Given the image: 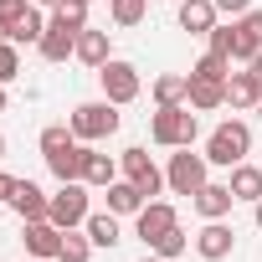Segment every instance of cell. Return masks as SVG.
Returning a JSON list of instances; mask_svg holds the SVG:
<instances>
[{"label": "cell", "instance_id": "obj_1", "mask_svg": "<svg viewBox=\"0 0 262 262\" xmlns=\"http://www.w3.org/2000/svg\"><path fill=\"white\" fill-rule=\"evenodd\" d=\"M201 134V123H195V108L190 103H175V108H155L149 113V139L160 149H190Z\"/></svg>", "mask_w": 262, "mask_h": 262}, {"label": "cell", "instance_id": "obj_2", "mask_svg": "<svg viewBox=\"0 0 262 262\" xmlns=\"http://www.w3.org/2000/svg\"><path fill=\"white\" fill-rule=\"evenodd\" d=\"M247 155H252V128H247L242 118H226V123L211 128V139H206V160H211V165L231 170V165H242Z\"/></svg>", "mask_w": 262, "mask_h": 262}, {"label": "cell", "instance_id": "obj_3", "mask_svg": "<svg viewBox=\"0 0 262 262\" xmlns=\"http://www.w3.org/2000/svg\"><path fill=\"white\" fill-rule=\"evenodd\" d=\"M67 123H72V134H77L82 144H98V139L118 134V103H108V98H98V103H77Z\"/></svg>", "mask_w": 262, "mask_h": 262}, {"label": "cell", "instance_id": "obj_4", "mask_svg": "<svg viewBox=\"0 0 262 262\" xmlns=\"http://www.w3.org/2000/svg\"><path fill=\"white\" fill-rule=\"evenodd\" d=\"M98 88H103V98L108 103H134L139 98V88H144V77H139V67L134 62H123V57H108L103 67H98Z\"/></svg>", "mask_w": 262, "mask_h": 262}, {"label": "cell", "instance_id": "obj_5", "mask_svg": "<svg viewBox=\"0 0 262 262\" xmlns=\"http://www.w3.org/2000/svg\"><path fill=\"white\" fill-rule=\"evenodd\" d=\"M206 180H211V160H206V155H190V149H175V155H170L165 185H170L175 195H195Z\"/></svg>", "mask_w": 262, "mask_h": 262}, {"label": "cell", "instance_id": "obj_6", "mask_svg": "<svg viewBox=\"0 0 262 262\" xmlns=\"http://www.w3.org/2000/svg\"><path fill=\"white\" fill-rule=\"evenodd\" d=\"M93 216V206H88V185L82 180H62V190L52 195V216L47 221H57L62 231H72V226H82Z\"/></svg>", "mask_w": 262, "mask_h": 262}, {"label": "cell", "instance_id": "obj_7", "mask_svg": "<svg viewBox=\"0 0 262 262\" xmlns=\"http://www.w3.org/2000/svg\"><path fill=\"white\" fill-rule=\"evenodd\" d=\"M118 170H123V180H134V185H139L149 201L165 190V170H160V165H155L144 149H123V155H118Z\"/></svg>", "mask_w": 262, "mask_h": 262}, {"label": "cell", "instance_id": "obj_8", "mask_svg": "<svg viewBox=\"0 0 262 262\" xmlns=\"http://www.w3.org/2000/svg\"><path fill=\"white\" fill-rule=\"evenodd\" d=\"M21 242H26V257L57 262V252H62V226H57V221H21Z\"/></svg>", "mask_w": 262, "mask_h": 262}, {"label": "cell", "instance_id": "obj_9", "mask_svg": "<svg viewBox=\"0 0 262 262\" xmlns=\"http://www.w3.org/2000/svg\"><path fill=\"white\" fill-rule=\"evenodd\" d=\"M21 221H47L52 216V195L36 185V180H16V190H11V201H6Z\"/></svg>", "mask_w": 262, "mask_h": 262}, {"label": "cell", "instance_id": "obj_10", "mask_svg": "<svg viewBox=\"0 0 262 262\" xmlns=\"http://www.w3.org/2000/svg\"><path fill=\"white\" fill-rule=\"evenodd\" d=\"M170 226H180V216H175V206L170 201H144V211L134 216V231H139V242L149 247L155 236H165Z\"/></svg>", "mask_w": 262, "mask_h": 262}, {"label": "cell", "instance_id": "obj_11", "mask_svg": "<svg viewBox=\"0 0 262 262\" xmlns=\"http://www.w3.org/2000/svg\"><path fill=\"white\" fill-rule=\"evenodd\" d=\"M190 206L201 211V221H226V216H231V206H236V195H231V185L206 180V185L190 195Z\"/></svg>", "mask_w": 262, "mask_h": 262}, {"label": "cell", "instance_id": "obj_12", "mask_svg": "<svg viewBox=\"0 0 262 262\" xmlns=\"http://www.w3.org/2000/svg\"><path fill=\"white\" fill-rule=\"evenodd\" d=\"M231 247H236V231H231L226 221H206V226L195 231V252H201L206 262H221V257H231Z\"/></svg>", "mask_w": 262, "mask_h": 262}, {"label": "cell", "instance_id": "obj_13", "mask_svg": "<svg viewBox=\"0 0 262 262\" xmlns=\"http://www.w3.org/2000/svg\"><path fill=\"white\" fill-rule=\"evenodd\" d=\"M36 52H41L47 62H67V57L77 52V31H72V26H62V21L52 16V21H47V36L36 41Z\"/></svg>", "mask_w": 262, "mask_h": 262}, {"label": "cell", "instance_id": "obj_14", "mask_svg": "<svg viewBox=\"0 0 262 262\" xmlns=\"http://www.w3.org/2000/svg\"><path fill=\"white\" fill-rule=\"evenodd\" d=\"M82 67H103L108 57H113V41H108V31H98V26H88V31H77V52H72Z\"/></svg>", "mask_w": 262, "mask_h": 262}, {"label": "cell", "instance_id": "obj_15", "mask_svg": "<svg viewBox=\"0 0 262 262\" xmlns=\"http://www.w3.org/2000/svg\"><path fill=\"white\" fill-rule=\"evenodd\" d=\"M262 52V11H247V16H236V52H231V62H252Z\"/></svg>", "mask_w": 262, "mask_h": 262}, {"label": "cell", "instance_id": "obj_16", "mask_svg": "<svg viewBox=\"0 0 262 262\" xmlns=\"http://www.w3.org/2000/svg\"><path fill=\"white\" fill-rule=\"evenodd\" d=\"M103 201H108V211H113V216H139L149 195H144L134 180H113V185L103 190Z\"/></svg>", "mask_w": 262, "mask_h": 262}, {"label": "cell", "instance_id": "obj_17", "mask_svg": "<svg viewBox=\"0 0 262 262\" xmlns=\"http://www.w3.org/2000/svg\"><path fill=\"white\" fill-rule=\"evenodd\" d=\"M216 0H180V31H190V36H211V26H216Z\"/></svg>", "mask_w": 262, "mask_h": 262}, {"label": "cell", "instance_id": "obj_18", "mask_svg": "<svg viewBox=\"0 0 262 262\" xmlns=\"http://www.w3.org/2000/svg\"><path fill=\"white\" fill-rule=\"evenodd\" d=\"M113 180H118V160L88 144V160H82V185H98V190H108Z\"/></svg>", "mask_w": 262, "mask_h": 262}, {"label": "cell", "instance_id": "obj_19", "mask_svg": "<svg viewBox=\"0 0 262 262\" xmlns=\"http://www.w3.org/2000/svg\"><path fill=\"white\" fill-rule=\"evenodd\" d=\"M226 185H231V195H236V201L257 206V201H262V165H247V160H242V165H231V180H226Z\"/></svg>", "mask_w": 262, "mask_h": 262}, {"label": "cell", "instance_id": "obj_20", "mask_svg": "<svg viewBox=\"0 0 262 262\" xmlns=\"http://www.w3.org/2000/svg\"><path fill=\"white\" fill-rule=\"evenodd\" d=\"M190 98V72H160L155 77V108H175Z\"/></svg>", "mask_w": 262, "mask_h": 262}, {"label": "cell", "instance_id": "obj_21", "mask_svg": "<svg viewBox=\"0 0 262 262\" xmlns=\"http://www.w3.org/2000/svg\"><path fill=\"white\" fill-rule=\"evenodd\" d=\"M226 103H231V108H257V103H262V82H257L252 72H231V77H226Z\"/></svg>", "mask_w": 262, "mask_h": 262}, {"label": "cell", "instance_id": "obj_22", "mask_svg": "<svg viewBox=\"0 0 262 262\" xmlns=\"http://www.w3.org/2000/svg\"><path fill=\"white\" fill-rule=\"evenodd\" d=\"M195 113H211L226 103V82H211V77H190V98H185Z\"/></svg>", "mask_w": 262, "mask_h": 262}, {"label": "cell", "instance_id": "obj_23", "mask_svg": "<svg viewBox=\"0 0 262 262\" xmlns=\"http://www.w3.org/2000/svg\"><path fill=\"white\" fill-rule=\"evenodd\" d=\"M82 160H88V144H72V149L47 155V170H52L57 180H82Z\"/></svg>", "mask_w": 262, "mask_h": 262}, {"label": "cell", "instance_id": "obj_24", "mask_svg": "<svg viewBox=\"0 0 262 262\" xmlns=\"http://www.w3.org/2000/svg\"><path fill=\"white\" fill-rule=\"evenodd\" d=\"M82 231L93 236V247H118V242H123V231H118V216H113V211H93V216L82 221Z\"/></svg>", "mask_w": 262, "mask_h": 262}, {"label": "cell", "instance_id": "obj_25", "mask_svg": "<svg viewBox=\"0 0 262 262\" xmlns=\"http://www.w3.org/2000/svg\"><path fill=\"white\" fill-rule=\"evenodd\" d=\"M41 36H47V16H41V6H31V11H26V16L16 21L11 41H16V47H36Z\"/></svg>", "mask_w": 262, "mask_h": 262}, {"label": "cell", "instance_id": "obj_26", "mask_svg": "<svg viewBox=\"0 0 262 262\" xmlns=\"http://www.w3.org/2000/svg\"><path fill=\"white\" fill-rule=\"evenodd\" d=\"M88 257H93V236H88L82 226L62 231V252H57V262H88Z\"/></svg>", "mask_w": 262, "mask_h": 262}, {"label": "cell", "instance_id": "obj_27", "mask_svg": "<svg viewBox=\"0 0 262 262\" xmlns=\"http://www.w3.org/2000/svg\"><path fill=\"white\" fill-rule=\"evenodd\" d=\"M108 16L113 26H139L149 16V0H108Z\"/></svg>", "mask_w": 262, "mask_h": 262}, {"label": "cell", "instance_id": "obj_28", "mask_svg": "<svg viewBox=\"0 0 262 262\" xmlns=\"http://www.w3.org/2000/svg\"><path fill=\"white\" fill-rule=\"evenodd\" d=\"M190 77H211V82H226V77H231V57H221V52H206V57L190 67Z\"/></svg>", "mask_w": 262, "mask_h": 262}, {"label": "cell", "instance_id": "obj_29", "mask_svg": "<svg viewBox=\"0 0 262 262\" xmlns=\"http://www.w3.org/2000/svg\"><path fill=\"white\" fill-rule=\"evenodd\" d=\"M72 144H82V139L72 134V123H52V128H41V155H57V149H72Z\"/></svg>", "mask_w": 262, "mask_h": 262}, {"label": "cell", "instance_id": "obj_30", "mask_svg": "<svg viewBox=\"0 0 262 262\" xmlns=\"http://www.w3.org/2000/svg\"><path fill=\"white\" fill-rule=\"evenodd\" d=\"M185 247H190V236H185L180 226H170L165 236H155V242H149V252H160V257H170V262H175V257H180Z\"/></svg>", "mask_w": 262, "mask_h": 262}, {"label": "cell", "instance_id": "obj_31", "mask_svg": "<svg viewBox=\"0 0 262 262\" xmlns=\"http://www.w3.org/2000/svg\"><path fill=\"white\" fill-rule=\"evenodd\" d=\"M206 52L231 57V52H236V21H231V26H221V21H216V26H211V36H206Z\"/></svg>", "mask_w": 262, "mask_h": 262}, {"label": "cell", "instance_id": "obj_32", "mask_svg": "<svg viewBox=\"0 0 262 262\" xmlns=\"http://www.w3.org/2000/svg\"><path fill=\"white\" fill-rule=\"evenodd\" d=\"M16 77H21V47L16 41H0V82L11 88Z\"/></svg>", "mask_w": 262, "mask_h": 262}, {"label": "cell", "instance_id": "obj_33", "mask_svg": "<svg viewBox=\"0 0 262 262\" xmlns=\"http://www.w3.org/2000/svg\"><path fill=\"white\" fill-rule=\"evenodd\" d=\"M216 11L236 21V16H247V11H252V0H216Z\"/></svg>", "mask_w": 262, "mask_h": 262}, {"label": "cell", "instance_id": "obj_34", "mask_svg": "<svg viewBox=\"0 0 262 262\" xmlns=\"http://www.w3.org/2000/svg\"><path fill=\"white\" fill-rule=\"evenodd\" d=\"M0 11H6V16H11V21H21V16H26V11H31V0H0Z\"/></svg>", "mask_w": 262, "mask_h": 262}, {"label": "cell", "instance_id": "obj_35", "mask_svg": "<svg viewBox=\"0 0 262 262\" xmlns=\"http://www.w3.org/2000/svg\"><path fill=\"white\" fill-rule=\"evenodd\" d=\"M11 190H16V175H6V170H0V201H11Z\"/></svg>", "mask_w": 262, "mask_h": 262}, {"label": "cell", "instance_id": "obj_36", "mask_svg": "<svg viewBox=\"0 0 262 262\" xmlns=\"http://www.w3.org/2000/svg\"><path fill=\"white\" fill-rule=\"evenodd\" d=\"M11 31H16V21H11L6 11H0V41H11Z\"/></svg>", "mask_w": 262, "mask_h": 262}, {"label": "cell", "instance_id": "obj_37", "mask_svg": "<svg viewBox=\"0 0 262 262\" xmlns=\"http://www.w3.org/2000/svg\"><path fill=\"white\" fill-rule=\"evenodd\" d=\"M247 72H252V77H257V82H262V52H257V57H252V62H247Z\"/></svg>", "mask_w": 262, "mask_h": 262}, {"label": "cell", "instance_id": "obj_38", "mask_svg": "<svg viewBox=\"0 0 262 262\" xmlns=\"http://www.w3.org/2000/svg\"><path fill=\"white\" fill-rule=\"evenodd\" d=\"M139 262H170V257H160V252H144V257H139Z\"/></svg>", "mask_w": 262, "mask_h": 262}, {"label": "cell", "instance_id": "obj_39", "mask_svg": "<svg viewBox=\"0 0 262 262\" xmlns=\"http://www.w3.org/2000/svg\"><path fill=\"white\" fill-rule=\"evenodd\" d=\"M252 221H257V231H262V201H257V206H252Z\"/></svg>", "mask_w": 262, "mask_h": 262}, {"label": "cell", "instance_id": "obj_40", "mask_svg": "<svg viewBox=\"0 0 262 262\" xmlns=\"http://www.w3.org/2000/svg\"><path fill=\"white\" fill-rule=\"evenodd\" d=\"M6 103H11V93H6V82H0V113H6Z\"/></svg>", "mask_w": 262, "mask_h": 262}, {"label": "cell", "instance_id": "obj_41", "mask_svg": "<svg viewBox=\"0 0 262 262\" xmlns=\"http://www.w3.org/2000/svg\"><path fill=\"white\" fill-rule=\"evenodd\" d=\"M0 160H6V134H0Z\"/></svg>", "mask_w": 262, "mask_h": 262}, {"label": "cell", "instance_id": "obj_42", "mask_svg": "<svg viewBox=\"0 0 262 262\" xmlns=\"http://www.w3.org/2000/svg\"><path fill=\"white\" fill-rule=\"evenodd\" d=\"M31 6H57V0H31Z\"/></svg>", "mask_w": 262, "mask_h": 262}, {"label": "cell", "instance_id": "obj_43", "mask_svg": "<svg viewBox=\"0 0 262 262\" xmlns=\"http://www.w3.org/2000/svg\"><path fill=\"white\" fill-rule=\"evenodd\" d=\"M252 113H257V123H262V103H257V108H252Z\"/></svg>", "mask_w": 262, "mask_h": 262}, {"label": "cell", "instance_id": "obj_44", "mask_svg": "<svg viewBox=\"0 0 262 262\" xmlns=\"http://www.w3.org/2000/svg\"><path fill=\"white\" fill-rule=\"evenodd\" d=\"M26 262H41V257H26Z\"/></svg>", "mask_w": 262, "mask_h": 262}, {"label": "cell", "instance_id": "obj_45", "mask_svg": "<svg viewBox=\"0 0 262 262\" xmlns=\"http://www.w3.org/2000/svg\"><path fill=\"white\" fill-rule=\"evenodd\" d=\"M82 6H93V0H82Z\"/></svg>", "mask_w": 262, "mask_h": 262}, {"label": "cell", "instance_id": "obj_46", "mask_svg": "<svg viewBox=\"0 0 262 262\" xmlns=\"http://www.w3.org/2000/svg\"><path fill=\"white\" fill-rule=\"evenodd\" d=\"M175 6H180V0H175Z\"/></svg>", "mask_w": 262, "mask_h": 262}]
</instances>
